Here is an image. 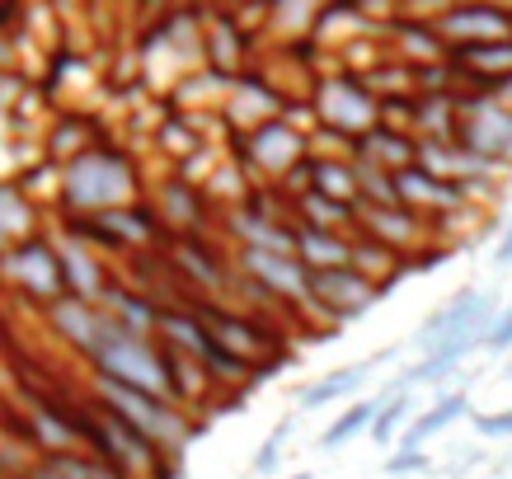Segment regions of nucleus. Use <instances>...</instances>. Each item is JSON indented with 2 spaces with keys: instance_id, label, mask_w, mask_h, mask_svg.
I'll use <instances>...</instances> for the list:
<instances>
[{
  "instance_id": "2f4dec72",
  "label": "nucleus",
  "mask_w": 512,
  "mask_h": 479,
  "mask_svg": "<svg viewBox=\"0 0 512 479\" xmlns=\"http://www.w3.org/2000/svg\"><path fill=\"white\" fill-rule=\"evenodd\" d=\"M498 263H512V226H503L498 235Z\"/></svg>"
},
{
  "instance_id": "39448f33",
  "label": "nucleus",
  "mask_w": 512,
  "mask_h": 479,
  "mask_svg": "<svg viewBox=\"0 0 512 479\" xmlns=\"http://www.w3.org/2000/svg\"><path fill=\"white\" fill-rule=\"evenodd\" d=\"M456 146L480 155L484 165H494L498 174L512 170V109L498 104L494 94L461 90V104H456Z\"/></svg>"
},
{
  "instance_id": "2eb2a0df",
  "label": "nucleus",
  "mask_w": 512,
  "mask_h": 479,
  "mask_svg": "<svg viewBox=\"0 0 512 479\" xmlns=\"http://www.w3.org/2000/svg\"><path fill=\"white\" fill-rule=\"evenodd\" d=\"M301 132H292V127L282 123V118H273V123H264L259 132H254V141H249V155H254V165H264V170L282 174L292 170V165H301L306 155H301Z\"/></svg>"
},
{
  "instance_id": "f03ea898",
  "label": "nucleus",
  "mask_w": 512,
  "mask_h": 479,
  "mask_svg": "<svg viewBox=\"0 0 512 479\" xmlns=\"http://www.w3.org/2000/svg\"><path fill=\"white\" fill-rule=\"evenodd\" d=\"M90 362L99 367V376H109L127 390L156 395V400H174V381L165 367V348H151L146 334L123 329L118 320H104V334L90 348Z\"/></svg>"
},
{
  "instance_id": "423d86ee",
  "label": "nucleus",
  "mask_w": 512,
  "mask_h": 479,
  "mask_svg": "<svg viewBox=\"0 0 512 479\" xmlns=\"http://www.w3.org/2000/svg\"><path fill=\"white\" fill-rule=\"evenodd\" d=\"M315 113L320 123L334 132V137L362 141L372 127H381V104L372 99V90L357 76L339 71V76H325L315 85Z\"/></svg>"
},
{
  "instance_id": "dca6fc26",
  "label": "nucleus",
  "mask_w": 512,
  "mask_h": 479,
  "mask_svg": "<svg viewBox=\"0 0 512 479\" xmlns=\"http://www.w3.org/2000/svg\"><path fill=\"white\" fill-rule=\"evenodd\" d=\"M47 320L57 325V334L62 339H71L80 348V353L90 357V348L99 343V334H104V310H94L90 301H80V296H66V301H57V306L47 310Z\"/></svg>"
},
{
  "instance_id": "f704fd0d",
  "label": "nucleus",
  "mask_w": 512,
  "mask_h": 479,
  "mask_svg": "<svg viewBox=\"0 0 512 479\" xmlns=\"http://www.w3.org/2000/svg\"><path fill=\"white\" fill-rule=\"evenodd\" d=\"M508 381H512V362H508Z\"/></svg>"
},
{
  "instance_id": "412c9836",
  "label": "nucleus",
  "mask_w": 512,
  "mask_h": 479,
  "mask_svg": "<svg viewBox=\"0 0 512 479\" xmlns=\"http://www.w3.org/2000/svg\"><path fill=\"white\" fill-rule=\"evenodd\" d=\"M104 315L118 320L123 329H137V334H146V329L160 325V306H151V301L123 292V287H109V292H104Z\"/></svg>"
},
{
  "instance_id": "72a5a7b5",
  "label": "nucleus",
  "mask_w": 512,
  "mask_h": 479,
  "mask_svg": "<svg viewBox=\"0 0 512 479\" xmlns=\"http://www.w3.org/2000/svg\"><path fill=\"white\" fill-rule=\"evenodd\" d=\"M0 479H24V475H0Z\"/></svg>"
},
{
  "instance_id": "6ab92c4d",
  "label": "nucleus",
  "mask_w": 512,
  "mask_h": 479,
  "mask_svg": "<svg viewBox=\"0 0 512 479\" xmlns=\"http://www.w3.org/2000/svg\"><path fill=\"white\" fill-rule=\"evenodd\" d=\"M235 231L245 235V249H264V254H296V231L268 221L264 212H235Z\"/></svg>"
},
{
  "instance_id": "9d476101",
  "label": "nucleus",
  "mask_w": 512,
  "mask_h": 479,
  "mask_svg": "<svg viewBox=\"0 0 512 479\" xmlns=\"http://www.w3.org/2000/svg\"><path fill=\"white\" fill-rule=\"evenodd\" d=\"M395 188H400V207H409L419 221H423V212H428V217H447V212H461L470 202V188L447 184V179H437V174L423 170V165L395 174Z\"/></svg>"
},
{
  "instance_id": "9b49d317",
  "label": "nucleus",
  "mask_w": 512,
  "mask_h": 479,
  "mask_svg": "<svg viewBox=\"0 0 512 479\" xmlns=\"http://www.w3.org/2000/svg\"><path fill=\"white\" fill-rule=\"evenodd\" d=\"M245 273L259 282L273 301H306V296H311V268L296 259V254L245 249Z\"/></svg>"
},
{
  "instance_id": "4be33fe9",
  "label": "nucleus",
  "mask_w": 512,
  "mask_h": 479,
  "mask_svg": "<svg viewBox=\"0 0 512 479\" xmlns=\"http://www.w3.org/2000/svg\"><path fill=\"white\" fill-rule=\"evenodd\" d=\"M376 409H381V400H357L348 404V414H339L334 423L325 428V437H320V447H343V442H353L357 433H372V423H376Z\"/></svg>"
},
{
  "instance_id": "cd10ccee",
  "label": "nucleus",
  "mask_w": 512,
  "mask_h": 479,
  "mask_svg": "<svg viewBox=\"0 0 512 479\" xmlns=\"http://www.w3.org/2000/svg\"><path fill=\"white\" fill-rule=\"evenodd\" d=\"M287 433H292V423H278V428H273V437H268L264 447H259V456H254V470H259V475H268V470L278 465V456H282V442H287Z\"/></svg>"
},
{
  "instance_id": "5701e85b",
  "label": "nucleus",
  "mask_w": 512,
  "mask_h": 479,
  "mask_svg": "<svg viewBox=\"0 0 512 479\" xmlns=\"http://www.w3.org/2000/svg\"><path fill=\"white\" fill-rule=\"evenodd\" d=\"M47 470L62 479H127L123 470H113L109 461H94V456H76V451H66V456H47Z\"/></svg>"
},
{
  "instance_id": "20e7f679",
  "label": "nucleus",
  "mask_w": 512,
  "mask_h": 479,
  "mask_svg": "<svg viewBox=\"0 0 512 479\" xmlns=\"http://www.w3.org/2000/svg\"><path fill=\"white\" fill-rule=\"evenodd\" d=\"M94 395H99V404L109 409V414H118L127 423V428H137L146 442H156L160 451H179L193 437V428H188V418L174 409L170 400H156V395H141V390H127L118 386V381H109V376H99L94 381Z\"/></svg>"
},
{
  "instance_id": "c9c22d12",
  "label": "nucleus",
  "mask_w": 512,
  "mask_h": 479,
  "mask_svg": "<svg viewBox=\"0 0 512 479\" xmlns=\"http://www.w3.org/2000/svg\"><path fill=\"white\" fill-rule=\"evenodd\" d=\"M296 479H311V475H296Z\"/></svg>"
},
{
  "instance_id": "7ed1b4c3",
  "label": "nucleus",
  "mask_w": 512,
  "mask_h": 479,
  "mask_svg": "<svg viewBox=\"0 0 512 479\" xmlns=\"http://www.w3.org/2000/svg\"><path fill=\"white\" fill-rule=\"evenodd\" d=\"M132 165L113 151H80L71 165H66V207L71 212H85V217H109L118 202L132 198Z\"/></svg>"
},
{
  "instance_id": "6e6552de",
  "label": "nucleus",
  "mask_w": 512,
  "mask_h": 479,
  "mask_svg": "<svg viewBox=\"0 0 512 479\" xmlns=\"http://www.w3.org/2000/svg\"><path fill=\"white\" fill-rule=\"evenodd\" d=\"M442 43L451 47H480V43H498L512 38V10L508 5H451L433 19Z\"/></svg>"
},
{
  "instance_id": "a878e982",
  "label": "nucleus",
  "mask_w": 512,
  "mask_h": 479,
  "mask_svg": "<svg viewBox=\"0 0 512 479\" xmlns=\"http://www.w3.org/2000/svg\"><path fill=\"white\" fill-rule=\"evenodd\" d=\"M404 414H409V395H381V409H376V423H372V437L386 447V442H395V433H400Z\"/></svg>"
},
{
  "instance_id": "c85d7f7f",
  "label": "nucleus",
  "mask_w": 512,
  "mask_h": 479,
  "mask_svg": "<svg viewBox=\"0 0 512 479\" xmlns=\"http://www.w3.org/2000/svg\"><path fill=\"white\" fill-rule=\"evenodd\" d=\"M386 475H428V456L423 451H395L386 461Z\"/></svg>"
},
{
  "instance_id": "7c9ffc66",
  "label": "nucleus",
  "mask_w": 512,
  "mask_h": 479,
  "mask_svg": "<svg viewBox=\"0 0 512 479\" xmlns=\"http://www.w3.org/2000/svg\"><path fill=\"white\" fill-rule=\"evenodd\" d=\"M0 202H5V188H0ZM24 226H29V207H24V198L10 188V235H19ZM0 235H5V221H0Z\"/></svg>"
},
{
  "instance_id": "393cba45",
  "label": "nucleus",
  "mask_w": 512,
  "mask_h": 479,
  "mask_svg": "<svg viewBox=\"0 0 512 479\" xmlns=\"http://www.w3.org/2000/svg\"><path fill=\"white\" fill-rule=\"evenodd\" d=\"M395 259H400V254H390L386 245H376V240H362V235H353V268L362 273V278H372L376 287H386V282H381V273H386Z\"/></svg>"
},
{
  "instance_id": "b1692460",
  "label": "nucleus",
  "mask_w": 512,
  "mask_h": 479,
  "mask_svg": "<svg viewBox=\"0 0 512 479\" xmlns=\"http://www.w3.org/2000/svg\"><path fill=\"white\" fill-rule=\"evenodd\" d=\"M174 259H179V268H184L188 278H198L202 287H221V282H226V268L198 245H179L174 249Z\"/></svg>"
},
{
  "instance_id": "c756f323",
  "label": "nucleus",
  "mask_w": 512,
  "mask_h": 479,
  "mask_svg": "<svg viewBox=\"0 0 512 479\" xmlns=\"http://www.w3.org/2000/svg\"><path fill=\"white\" fill-rule=\"evenodd\" d=\"M475 433L480 437H512V409H503V414H475Z\"/></svg>"
},
{
  "instance_id": "f257e3e1",
  "label": "nucleus",
  "mask_w": 512,
  "mask_h": 479,
  "mask_svg": "<svg viewBox=\"0 0 512 479\" xmlns=\"http://www.w3.org/2000/svg\"><path fill=\"white\" fill-rule=\"evenodd\" d=\"M498 296L494 292H456L447 306H437L414 334V348H423V357H433L442 371H451L461 357L480 353L484 334L498 320Z\"/></svg>"
},
{
  "instance_id": "ddd939ff",
  "label": "nucleus",
  "mask_w": 512,
  "mask_h": 479,
  "mask_svg": "<svg viewBox=\"0 0 512 479\" xmlns=\"http://www.w3.org/2000/svg\"><path fill=\"white\" fill-rule=\"evenodd\" d=\"M353 160H372L386 174H404L419 165V141L409 137V132H395V127L381 123L353 146Z\"/></svg>"
},
{
  "instance_id": "4468645a",
  "label": "nucleus",
  "mask_w": 512,
  "mask_h": 479,
  "mask_svg": "<svg viewBox=\"0 0 512 479\" xmlns=\"http://www.w3.org/2000/svg\"><path fill=\"white\" fill-rule=\"evenodd\" d=\"M296 259L311 273H334V268H353V235L339 231H315V226H296Z\"/></svg>"
},
{
  "instance_id": "1a4fd4ad",
  "label": "nucleus",
  "mask_w": 512,
  "mask_h": 479,
  "mask_svg": "<svg viewBox=\"0 0 512 479\" xmlns=\"http://www.w3.org/2000/svg\"><path fill=\"white\" fill-rule=\"evenodd\" d=\"M10 278L24 282V287H29V296L47 301V310L71 296V292H66L62 254H57L52 245H43V240H24V245L10 254Z\"/></svg>"
},
{
  "instance_id": "f3484780",
  "label": "nucleus",
  "mask_w": 512,
  "mask_h": 479,
  "mask_svg": "<svg viewBox=\"0 0 512 479\" xmlns=\"http://www.w3.org/2000/svg\"><path fill=\"white\" fill-rule=\"evenodd\" d=\"M461 414H470V395L466 390H447L442 400H433L428 404V414H419L409 428H404V437H400V451H419L428 437H437L442 428H451Z\"/></svg>"
},
{
  "instance_id": "f8f14e48",
  "label": "nucleus",
  "mask_w": 512,
  "mask_h": 479,
  "mask_svg": "<svg viewBox=\"0 0 512 479\" xmlns=\"http://www.w3.org/2000/svg\"><path fill=\"white\" fill-rule=\"evenodd\" d=\"M357 226H362V240H376L386 245L390 254H404L423 240V221L409 212V207H372V202H357Z\"/></svg>"
},
{
  "instance_id": "aec40b11",
  "label": "nucleus",
  "mask_w": 512,
  "mask_h": 479,
  "mask_svg": "<svg viewBox=\"0 0 512 479\" xmlns=\"http://www.w3.org/2000/svg\"><path fill=\"white\" fill-rule=\"evenodd\" d=\"M311 193L357 207V174H353V160H311Z\"/></svg>"
},
{
  "instance_id": "473e14b6",
  "label": "nucleus",
  "mask_w": 512,
  "mask_h": 479,
  "mask_svg": "<svg viewBox=\"0 0 512 479\" xmlns=\"http://www.w3.org/2000/svg\"><path fill=\"white\" fill-rule=\"evenodd\" d=\"M33 479H62V475H52L47 465H38V470H33Z\"/></svg>"
},
{
  "instance_id": "bb28decb",
  "label": "nucleus",
  "mask_w": 512,
  "mask_h": 479,
  "mask_svg": "<svg viewBox=\"0 0 512 479\" xmlns=\"http://www.w3.org/2000/svg\"><path fill=\"white\" fill-rule=\"evenodd\" d=\"M480 353H512V301L503 310H498V320L489 325V334H484V348Z\"/></svg>"
},
{
  "instance_id": "0eeeda50",
  "label": "nucleus",
  "mask_w": 512,
  "mask_h": 479,
  "mask_svg": "<svg viewBox=\"0 0 512 479\" xmlns=\"http://www.w3.org/2000/svg\"><path fill=\"white\" fill-rule=\"evenodd\" d=\"M381 296L372 278H362L357 268H334V273H311V301L315 310H325L334 325H348L357 315H367L372 301Z\"/></svg>"
},
{
  "instance_id": "a211bd4d",
  "label": "nucleus",
  "mask_w": 512,
  "mask_h": 479,
  "mask_svg": "<svg viewBox=\"0 0 512 479\" xmlns=\"http://www.w3.org/2000/svg\"><path fill=\"white\" fill-rule=\"evenodd\" d=\"M367 371H372V362H353V367L329 371L325 381L296 390V404H301V409H325V404H334V400H343V395H353V390L367 386Z\"/></svg>"
}]
</instances>
